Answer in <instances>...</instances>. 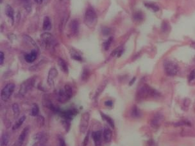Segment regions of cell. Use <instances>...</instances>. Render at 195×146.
Masks as SVG:
<instances>
[{"label": "cell", "mask_w": 195, "mask_h": 146, "mask_svg": "<svg viewBox=\"0 0 195 146\" xmlns=\"http://www.w3.org/2000/svg\"><path fill=\"white\" fill-rule=\"evenodd\" d=\"M72 95H73V92H72L71 87L69 85H66L64 89H61L58 92V101L62 102L68 101L72 97Z\"/></svg>", "instance_id": "obj_1"}, {"label": "cell", "mask_w": 195, "mask_h": 146, "mask_svg": "<svg viewBox=\"0 0 195 146\" xmlns=\"http://www.w3.org/2000/svg\"><path fill=\"white\" fill-rule=\"evenodd\" d=\"M15 85L13 83H9L5 85L1 92V98L3 101H7L14 92Z\"/></svg>", "instance_id": "obj_2"}, {"label": "cell", "mask_w": 195, "mask_h": 146, "mask_svg": "<svg viewBox=\"0 0 195 146\" xmlns=\"http://www.w3.org/2000/svg\"><path fill=\"white\" fill-rule=\"evenodd\" d=\"M164 69L168 76H175L178 71V67L176 64L172 61H166L164 63Z\"/></svg>", "instance_id": "obj_3"}, {"label": "cell", "mask_w": 195, "mask_h": 146, "mask_svg": "<svg viewBox=\"0 0 195 146\" xmlns=\"http://www.w3.org/2000/svg\"><path fill=\"white\" fill-rule=\"evenodd\" d=\"M33 85H34V79L33 78L28 79L27 80L23 82L20 87L19 92L20 96H24L25 94H27L30 89H32Z\"/></svg>", "instance_id": "obj_4"}, {"label": "cell", "mask_w": 195, "mask_h": 146, "mask_svg": "<svg viewBox=\"0 0 195 146\" xmlns=\"http://www.w3.org/2000/svg\"><path fill=\"white\" fill-rule=\"evenodd\" d=\"M90 119V114L89 112H85L82 114L80 122V131L82 133H85L87 132V128L89 126Z\"/></svg>", "instance_id": "obj_5"}, {"label": "cell", "mask_w": 195, "mask_h": 146, "mask_svg": "<svg viewBox=\"0 0 195 146\" xmlns=\"http://www.w3.org/2000/svg\"><path fill=\"white\" fill-rule=\"evenodd\" d=\"M96 19V14L92 8H88L85 14V22L87 25H92L94 24Z\"/></svg>", "instance_id": "obj_6"}, {"label": "cell", "mask_w": 195, "mask_h": 146, "mask_svg": "<svg viewBox=\"0 0 195 146\" xmlns=\"http://www.w3.org/2000/svg\"><path fill=\"white\" fill-rule=\"evenodd\" d=\"M155 95H157V91L147 85H145L142 87L140 89L139 92V96L140 97H142V98L149 96H155Z\"/></svg>", "instance_id": "obj_7"}, {"label": "cell", "mask_w": 195, "mask_h": 146, "mask_svg": "<svg viewBox=\"0 0 195 146\" xmlns=\"http://www.w3.org/2000/svg\"><path fill=\"white\" fill-rule=\"evenodd\" d=\"M44 42V44L47 48H51L55 44V39L53 35L50 33H44L40 36Z\"/></svg>", "instance_id": "obj_8"}, {"label": "cell", "mask_w": 195, "mask_h": 146, "mask_svg": "<svg viewBox=\"0 0 195 146\" xmlns=\"http://www.w3.org/2000/svg\"><path fill=\"white\" fill-rule=\"evenodd\" d=\"M58 75V71L55 68L51 69L49 71L48 76V83L50 86L53 87L54 85V80Z\"/></svg>", "instance_id": "obj_9"}, {"label": "cell", "mask_w": 195, "mask_h": 146, "mask_svg": "<svg viewBox=\"0 0 195 146\" xmlns=\"http://www.w3.org/2000/svg\"><path fill=\"white\" fill-rule=\"evenodd\" d=\"M92 138H93L95 146H101L103 132L101 131H97L92 133Z\"/></svg>", "instance_id": "obj_10"}, {"label": "cell", "mask_w": 195, "mask_h": 146, "mask_svg": "<svg viewBox=\"0 0 195 146\" xmlns=\"http://www.w3.org/2000/svg\"><path fill=\"white\" fill-rule=\"evenodd\" d=\"M79 30V22L78 20L74 19L70 23V30L73 35H76Z\"/></svg>", "instance_id": "obj_11"}, {"label": "cell", "mask_w": 195, "mask_h": 146, "mask_svg": "<svg viewBox=\"0 0 195 146\" xmlns=\"http://www.w3.org/2000/svg\"><path fill=\"white\" fill-rule=\"evenodd\" d=\"M37 57V52H36L35 51H33L31 53L26 55L25 56V59L28 63H32L36 60Z\"/></svg>", "instance_id": "obj_12"}, {"label": "cell", "mask_w": 195, "mask_h": 146, "mask_svg": "<svg viewBox=\"0 0 195 146\" xmlns=\"http://www.w3.org/2000/svg\"><path fill=\"white\" fill-rule=\"evenodd\" d=\"M103 136L104 140L106 143H109L111 141L112 139V131L109 128H105L103 131Z\"/></svg>", "instance_id": "obj_13"}, {"label": "cell", "mask_w": 195, "mask_h": 146, "mask_svg": "<svg viewBox=\"0 0 195 146\" xmlns=\"http://www.w3.org/2000/svg\"><path fill=\"white\" fill-rule=\"evenodd\" d=\"M28 128L27 127V128H25L24 129H23L22 133L20 134L19 138H18V140H17L18 146L22 145L23 142H24L26 137H27V136L28 135Z\"/></svg>", "instance_id": "obj_14"}, {"label": "cell", "mask_w": 195, "mask_h": 146, "mask_svg": "<svg viewBox=\"0 0 195 146\" xmlns=\"http://www.w3.org/2000/svg\"><path fill=\"white\" fill-rule=\"evenodd\" d=\"M162 119H163L162 115H161L160 114L155 115L153 119V120H151V125H152V126L153 127H158L161 124V122L162 121Z\"/></svg>", "instance_id": "obj_15"}, {"label": "cell", "mask_w": 195, "mask_h": 146, "mask_svg": "<svg viewBox=\"0 0 195 146\" xmlns=\"http://www.w3.org/2000/svg\"><path fill=\"white\" fill-rule=\"evenodd\" d=\"M5 14H6L7 16L12 20V24H13V23H14V10H13L11 6H10V5H7L6 8H5Z\"/></svg>", "instance_id": "obj_16"}, {"label": "cell", "mask_w": 195, "mask_h": 146, "mask_svg": "<svg viewBox=\"0 0 195 146\" xmlns=\"http://www.w3.org/2000/svg\"><path fill=\"white\" fill-rule=\"evenodd\" d=\"M9 142V135L7 133H4L1 137V146H7Z\"/></svg>", "instance_id": "obj_17"}, {"label": "cell", "mask_w": 195, "mask_h": 146, "mask_svg": "<svg viewBox=\"0 0 195 146\" xmlns=\"http://www.w3.org/2000/svg\"><path fill=\"white\" fill-rule=\"evenodd\" d=\"M25 119H26V117L25 116V115H23L22 117H21L19 119L17 120V122L15 123L14 125L13 126L12 129L16 130L17 129H19V128L21 127V126L23 124V123L24 122Z\"/></svg>", "instance_id": "obj_18"}, {"label": "cell", "mask_w": 195, "mask_h": 146, "mask_svg": "<svg viewBox=\"0 0 195 146\" xmlns=\"http://www.w3.org/2000/svg\"><path fill=\"white\" fill-rule=\"evenodd\" d=\"M58 63L59 67H60V68L61 69V70H62L64 73H68V65H67L66 63L65 62V61L62 60V58H58Z\"/></svg>", "instance_id": "obj_19"}, {"label": "cell", "mask_w": 195, "mask_h": 146, "mask_svg": "<svg viewBox=\"0 0 195 146\" xmlns=\"http://www.w3.org/2000/svg\"><path fill=\"white\" fill-rule=\"evenodd\" d=\"M51 28V24L50 19L48 17H45L43 22V30H50Z\"/></svg>", "instance_id": "obj_20"}, {"label": "cell", "mask_w": 195, "mask_h": 146, "mask_svg": "<svg viewBox=\"0 0 195 146\" xmlns=\"http://www.w3.org/2000/svg\"><path fill=\"white\" fill-rule=\"evenodd\" d=\"M101 115L102 119H103L105 120H106L107 122H108V124H109L110 126H111L112 128L114 127V121H113V120L111 119V118L109 116H107V115H105L104 114H102V113L101 114Z\"/></svg>", "instance_id": "obj_21"}, {"label": "cell", "mask_w": 195, "mask_h": 146, "mask_svg": "<svg viewBox=\"0 0 195 146\" xmlns=\"http://www.w3.org/2000/svg\"><path fill=\"white\" fill-rule=\"evenodd\" d=\"M145 7H147L148 9H150L151 10H152L153 12H156L159 10V8L157 6V5H156L155 4H153V3H145Z\"/></svg>", "instance_id": "obj_22"}, {"label": "cell", "mask_w": 195, "mask_h": 146, "mask_svg": "<svg viewBox=\"0 0 195 146\" xmlns=\"http://www.w3.org/2000/svg\"><path fill=\"white\" fill-rule=\"evenodd\" d=\"M133 18L135 20H137V21H139V20H143V14L141 12H135L134 14L133 15Z\"/></svg>", "instance_id": "obj_23"}, {"label": "cell", "mask_w": 195, "mask_h": 146, "mask_svg": "<svg viewBox=\"0 0 195 146\" xmlns=\"http://www.w3.org/2000/svg\"><path fill=\"white\" fill-rule=\"evenodd\" d=\"M141 113L139 110L137 106L133 107V109L132 110V115L133 117H139L140 116Z\"/></svg>", "instance_id": "obj_24"}, {"label": "cell", "mask_w": 195, "mask_h": 146, "mask_svg": "<svg viewBox=\"0 0 195 146\" xmlns=\"http://www.w3.org/2000/svg\"><path fill=\"white\" fill-rule=\"evenodd\" d=\"M38 112H39V108H38V107L37 104H35L32 108V111H31V115H32L33 117L37 116L38 114Z\"/></svg>", "instance_id": "obj_25"}, {"label": "cell", "mask_w": 195, "mask_h": 146, "mask_svg": "<svg viewBox=\"0 0 195 146\" xmlns=\"http://www.w3.org/2000/svg\"><path fill=\"white\" fill-rule=\"evenodd\" d=\"M12 110L15 116H17L19 114V107L17 103H14L12 105Z\"/></svg>", "instance_id": "obj_26"}, {"label": "cell", "mask_w": 195, "mask_h": 146, "mask_svg": "<svg viewBox=\"0 0 195 146\" xmlns=\"http://www.w3.org/2000/svg\"><path fill=\"white\" fill-rule=\"evenodd\" d=\"M112 37H110L109 39H108L106 42H105L103 43V48L105 49V50H108L110 48V44L112 42Z\"/></svg>", "instance_id": "obj_27"}, {"label": "cell", "mask_w": 195, "mask_h": 146, "mask_svg": "<svg viewBox=\"0 0 195 146\" xmlns=\"http://www.w3.org/2000/svg\"><path fill=\"white\" fill-rule=\"evenodd\" d=\"M24 37V38L25 39V40L27 41V42H28L30 44H31L33 45V46H35V47L37 48V45L35 44V42L33 40V39H32V38H30L29 37V36H28V35H24V37Z\"/></svg>", "instance_id": "obj_28"}, {"label": "cell", "mask_w": 195, "mask_h": 146, "mask_svg": "<svg viewBox=\"0 0 195 146\" xmlns=\"http://www.w3.org/2000/svg\"><path fill=\"white\" fill-rule=\"evenodd\" d=\"M89 75V71L87 70V69H85L83 71V73H82V79H83L84 80H85V79H86L87 78H88Z\"/></svg>", "instance_id": "obj_29"}, {"label": "cell", "mask_w": 195, "mask_h": 146, "mask_svg": "<svg viewBox=\"0 0 195 146\" xmlns=\"http://www.w3.org/2000/svg\"><path fill=\"white\" fill-rule=\"evenodd\" d=\"M89 137V132L88 131V132H87V135L86 136V137H85V138H84L83 143H82V146H87V144H88Z\"/></svg>", "instance_id": "obj_30"}, {"label": "cell", "mask_w": 195, "mask_h": 146, "mask_svg": "<svg viewBox=\"0 0 195 146\" xmlns=\"http://www.w3.org/2000/svg\"><path fill=\"white\" fill-rule=\"evenodd\" d=\"M195 78V70L192 71L191 72V73L189 74V75L188 76V80L189 81H191L193 80V79Z\"/></svg>", "instance_id": "obj_31"}, {"label": "cell", "mask_w": 195, "mask_h": 146, "mask_svg": "<svg viewBox=\"0 0 195 146\" xmlns=\"http://www.w3.org/2000/svg\"><path fill=\"white\" fill-rule=\"evenodd\" d=\"M175 126H184V125H187V126H190L191 124H190L189 122H185V121H181V122H177L175 124Z\"/></svg>", "instance_id": "obj_32"}, {"label": "cell", "mask_w": 195, "mask_h": 146, "mask_svg": "<svg viewBox=\"0 0 195 146\" xmlns=\"http://www.w3.org/2000/svg\"><path fill=\"white\" fill-rule=\"evenodd\" d=\"M58 146H66L65 141L62 137L58 138Z\"/></svg>", "instance_id": "obj_33"}, {"label": "cell", "mask_w": 195, "mask_h": 146, "mask_svg": "<svg viewBox=\"0 0 195 146\" xmlns=\"http://www.w3.org/2000/svg\"><path fill=\"white\" fill-rule=\"evenodd\" d=\"M71 57H73V58L74 59V60H79V61L82 60L81 56H80L79 55H78V54H76V53L73 54V55H71Z\"/></svg>", "instance_id": "obj_34"}, {"label": "cell", "mask_w": 195, "mask_h": 146, "mask_svg": "<svg viewBox=\"0 0 195 146\" xmlns=\"http://www.w3.org/2000/svg\"><path fill=\"white\" fill-rule=\"evenodd\" d=\"M4 61V54L3 52H0V65L3 63Z\"/></svg>", "instance_id": "obj_35"}, {"label": "cell", "mask_w": 195, "mask_h": 146, "mask_svg": "<svg viewBox=\"0 0 195 146\" xmlns=\"http://www.w3.org/2000/svg\"><path fill=\"white\" fill-rule=\"evenodd\" d=\"M105 106H109V107L112 106V101H105Z\"/></svg>", "instance_id": "obj_36"}, {"label": "cell", "mask_w": 195, "mask_h": 146, "mask_svg": "<svg viewBox=\"0 0 195 146\" xmlns=\"http://www.w3.org/2000/svg\"><path fill=\"white\" fill-rule=\"evenodd\" d=\"M110 32V30H109V29H108V28H105V29H104L103 30V33L105 35H108V34H109Z\"/></svg>", "instance_id": "obj_37"}, {"label": "cell", "mask_w": 195, "mask_h": 146, "mask_svg": "<svg viewBox=\"0 0 195 146\" xmlns=\"http://www.w3.org/2000/svg\"><path fill=\"white\" fill-rule=\"evenodd\" d=\"M168 24H166V23H164V24L162 25V29L163 31H166L167 29H168Z\"/></svg>", "instance_id": "obj_38"}, {"label": "cell", "mask_w": 195, "mask_h": 146, "mask_svg": "<svg viewBox=\"0 0 195 146\" xmlns=\"http://www.w3.org/2000/svg\"><path fill=\"white\" fill-rule=\"evenodd\" d=\"M135 79H136V78H135V77H134V78H133L132 79V80H131V81H130V83H129V85H132L133 83H134L135 81Z\"/></svg>", "instance_id": "obj_39"}, {"label": "cell", "mask_w": 195, "mask_h": 146, "mask_svg": "<svg viewBox=\"0 0 195 146\" xmlns=\"http://www.w3.org/2000/svg\"><path fill=\"white\" fill-rule=\"evenodd\" d=\"M34 1L37 3V4H41L43 2L44 0H34Z\"/></svg>", "instance_id": "obj_40"}, {"label": "cell", "mask_w": 195, "mask_h": 146, "mask_svg": "<svg viewBox=\"0 0 195 146\" xmlns=\"http://www.w3.org/2000/svg\"><path fill=\"white\" fill-rule=\"evenodd\" d=\"M191 46L192 48H193L194 49H195V43H193V44H191Z\"/></svg>", "instance_id": "obj_41"}]
</instances>
